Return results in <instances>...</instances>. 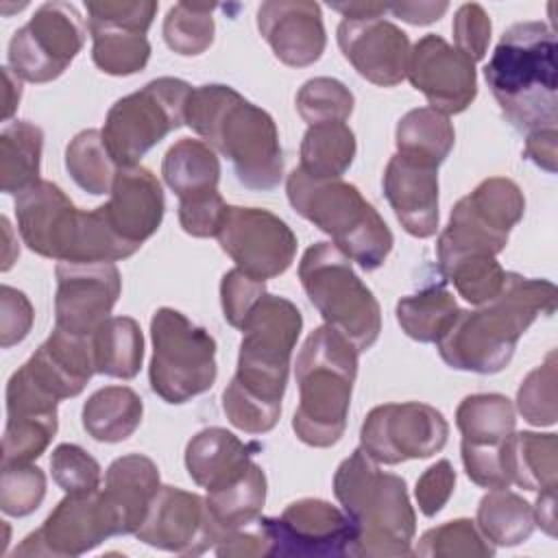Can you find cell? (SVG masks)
Returning <instances> with one entry per match:
<instances>
[{
  "label": "cell",
  "mask_w": 558,
  "mask_h": 558,
  "mask_svg": "<svg viewBox=\"0 0 558 558\" xmlns=\"http://www.w3.org/2000/svg\"><path fill=\"white\" fill-rule=\"evenodd\" d=\"M301 327L299 307L283 296L266 292L251 310L240 327L238 371L222 392V410L233 427L259 436L277 425Z\"/></svg>",
  "instance_id": "cell-1"
},
{
  "label": "cell",
  "mask_w": 558,
  "mask_h": 558,
  "mask_svg": "<svg viewBox=\"0 0 558 558\" xmlns=\"http://www.w3.org/2000/svg\"><path fill=\"white\" fill-rule=\"evenodd\" d=\"M556 286L506 272L501 292L477 310H458L438 338V353L447 366L493 375L508 366L519 338L541 316L556 312Z\"/></svg>",
  "instance_id": "cell-2"
},
{
  "label": "cell",
  "mask_w": 558,
  "mask_h": 558,
  "mask_svg": "<svg viewBox=\"0 0 558 558\" xmlns=\"http://www.w3.org/2000/svg\"><path fill=\"white\" fill-rule=\"evenodd\" d=\"M185 124L227 157L248 190H275L283 177L279 131L268 111L248 102L229 85L194 87L185 105Z\"/></svg>",
  "instance_id": "cell-3"
},
{
  "label": "cell",
  "mask_w": 558,
  "mask_h": 558,
  "mask_svg": "<svg viewBox=\"0 0 558 558\" xmlns=\"http://www.w3.org/2000/svg\"><path fill=\"white\" fill-rule=\"evenodd\" d=\"M556 31L545 22H517L495 46L484 78L504 113L521 133L558 122Z\"/></svg>",
  "instance_id": "cell-4"
},
{
  "label": "cell",
  "mask_w": 558,
  "mask_h": 558,
  "mask_svg": "<svg viewBox=\"0 0 558 558\" xmlns=\"http://www.w3.org/2000/svg\"><path fill=\"white\" fill-rule=\"evenodd\" d=\"M333 495L355 527L351 556H410L416 514L403 477L384 473L375 460L355 449L333 475Z\"/></svg>",
  "instance_id": "cell-5"
},
{
  "label": "cell",
  "mask_w": 558,
  "mask_h": 558,
  "mask_svg": "<svg viewBox=\"0 0 558 558\" xmlns=\"http://www.w3.org/2000/svg\"><path fill=\"white\" fill-rule=\"evenodd\" d=\"M357 349L336 329H314L296 355L299 408L292 418L296 438L310 447L336 445L347 427L357 377Z\"/></svg>",
  "instance_id": "cell-6"
},
{
  "label": "cell",
  "mask_w": 558,
  "mask_h": 558,
  "mask_svg": "<svg viewBox=\"0 0 558 558\" xmlns=\"http://www.w3.org/2000/svg\"><path fill=\"white\" fill-rule=\"evenodd\" d=\"M15 218L24 244L48 259L118 262L135 253L107 227L98 207L81 211L50 181H37L17 194Z\"/></svg>",
  "instance_id": "cell-7"
},
{
  "label": "cell",
  "mask_w": 558,
  "mask_h": 558,
  "mask_svg": "<svg viewBox=\"0 0 558 558\" xmlns=\"http://www.w3.org/2000/svg\"><path fill=\"white\" fill-rule=\"evenodd\" d=\"M286 192L296 214L327 233L333 246L360 268L377 270L390 255L392 231L353 183L312 179L294 168L288 174Z\"/></svg>",
  "instance_id": "cell-8"
},
{
  "label": "cell",
  "mask_w": 558,
  "mask_h": 558,
  "mask_svg": "<svg viewBox=\"0 0 558 558\" xmlns=\"http://www.w3.org/2000/svg\"><path fill=\"white\" fill-rule=\"evenodd\" d=\"M299 279L327 327L344 336L360 353L377 342L379 303L340 248L331 242L310 246L299 262Z\"/></svg>",
  "instance_id": "cell-9"
},
{
  "label": "cell",
  "mask_w": 558,
  "mask_h": 558,
  "mask_svg": "<svg viewBox=\"0 0 558 558\" xmlns=\"http://www.w3.org/2000/svg\"><path fill=\"white\" fill-rule=\"evenodd\" d=\"M153 360L148 368L153 392L179 405L207 392L216 381V340L172 307H159L150 318Z\"/></svg>",
  "instance_id": "cell-10"
},
{
  "label": "cell",
  "mask_w": 558,
  "mask_h": 558,
  "mask_svg": "<svg viewBox=\"0 0 558 558\" xmlns=\"http://www.w3.org/2000/svg\"><path fill=\"white\" fill-rule=\"evenodd\" d=\"M190 94V83L161 76L146 83L140 92L120 98L109 109L100 131L116 166H137L155 144L185 124V105Z\"/></svg>",
  "instance_id": "cell-11"
},
{
  "label": "cell",
  "mask_w": 558,
  "mask_h": 558,
  "mask_svg": "<svg viewBox=\"0 0 558 558\" xmlns=\"http://www.w3.org/2000/svg\"><path fill=\"white\" fill-rule=\"evenodd\" d=\"M523 211L525 198L514 181L506 177L484 179L453 205L449 222L436 242L438 268L466 255L495 257L501 253Z\"/></svg>",
  "instance_id": "cell-12"
},
{
  "label": "cell",
  "mask_w": 558,
  "mask_h": 558,
  "mask_svg": "<svg viewBox=\"0 0 558 558\" xmlns=\"http://www.w3.org/2000/svg\"><path fill=\"white\" fill-rule=\"evenodd\" d=\"M85 22L74 4L46 2L13 33L9 63L17 78L48 83L59 78L81 52Z\"/></svg>",
  "instance_id": "cell-13"
},
{
  "label": "cell",
  "mask_w": 558,
  "mask_h": 558,
  "mask_svg": "<svg viewBox=\"0 0 558 558\" xmlns=\"http://www.w3.org/2000/svg\"><path fill=\"white\" fill-rule=\"evenodd\" d=\"M445 416L418 401L373 408L360 429V449L377 464H399L438 453L447 445Z\"/></svg>",
  "instance_id": "cell-14"
},
{
  "label": "cell",
  "mask_w": 558,
  "mask_h": 558,
  "mask_svg": "<svg viewBox=\"0 0 558 558\" xmlns=\"http://www.w3.org/2000/svg\"><path fill=\"white\" fill-rule=\"evenodd\" d=\"M512 401L497 392L469 395L456 410L462 434V464L471 482L482 488H508L504 449L514 434Z\"/></svg>",
  "instance_id": "cell-15"
},
{
  "label": "cell",
  "mask_w": 558,
  "mask_h": 558,
  "mask_svg": "<svg viewBox=\"0 0 558 558\" xmlns=\"http://www.w3.org/2000/svg\"><path fill=\"white\" fill-rule=\"evenodd\" d=\"M216 238L235 268L259 281L283 275L296 255V235L268 209L227 205Z\"/></svg>",
  "instance_id": "cell-16"
},
{
  "label": "cell",
  "mask_w": 558,
  "mask_h": 558,
  "mask_svg": "<svg viewBox=\"0 0 558 558\" xmlns=\"http://www.w3.org/2000/svg\"><path fill=\"white\" fill-rule=\"evenodd\" d=\"M270 556L336 558L351 556L355 527L344 510L325 499L305 497L290 504L281 517H262Z\"/></svg>",
  "instance_id": "cell-17"
},
{
  "label": "cell",
  "mask_w": 558,
  "mask_h": 558,
  "mask_svg": "<svg viewBox=\"0 0 558 558\" xmlns=\"http://www.w3.org/2000/svg\"><path fill=\"white\" fill-rule=\"evenodd\" d=\"M92 59L111 76L142 72L150 57L146 33L157 13V2H85Z\"/></svg>",
  "instance_id": "cell-18"
},
{
  "label": "cell",
  "mask_w": 558,
  "mask_h": 558,
  "mask_svg": "<svg viewBox=\"0 0 558 558\" xmlns=\"http://www.w3.org/2000/svg\"><path fill=\"white\" fill-rule=\"evenodd\" d=\"M54 275V329L92 338L118 303L122 290L118 266L113 262H59Z\"/></svg>",
  "instance_id": "cell-19"
},
{
  "label": "cell",
  "mask_w": 558,
  "mask_h": 558,
  "mask_svg": "<svg viewBox=\"0 0 558 558\" xmlns=\"http://www.w3.org/2000/svg\"><path fill=\"white\" fill-rule=\"evenodd\" d=\"M111 536H118V527L98 488L85 495H65L44 525L15 547L13 556L72 558L92 551Z\"/></svg>",
  "instance_id": "cell-20"
},
{
  "label": "cell",
  "mask_w": 558,
  "mask_h": 558,
  "mask_svg": "<svg viewBox=\"0 0 558 558\" xmlns=\"http://www.w3.org/2000/svg\"><path fill=\"white\" fill-rule=\"evenodd\" d=\"M405 76L442 116L462 113L477 96L475 61L432 33L410 48Z\"/></svg>",
  "instance_id": "cell-21"
},
{
  "label": "cell",
  "mask_w": 558,
  "mask_h": 558,
  "mask_svg": "<svg viewBox=\"0 0 558 558\" xmlns=\"http://www.w3.org/2000/svg\"><path fill=\"white\" fill-rule=\"evenodd\" d=\"M137 541L183 556H198L216 545L205 499L177 486H161L135 532Z\"/></svg>",
  "instance_id": "cell-22"
},
{
  "label": "cell",
  "mask_w": 558,
  "mask_h": 558,
  "mask_svg": "<svg viewBox=\"0 0 558 558\" xmlns=\"http://www.w3.org/2000/svg\"><path fill=\"white\" fill-rule=\"evenodd\" d=\"M338 46L355 72L373 85L392 87L408 74V35L381 17L342 20L336 31Z\"/></svg>",
  "instance_id": "cell-23"
},
{
  "label": "cell",
  "mask_w": 558,
  "mask_h": 558,
  "mask_svg": "<svg viewBox=\"0 0 558 558\" xmlns=\"http://www.w3.org/2000/svg\"><path fill=\"white\" fill-rule=\"evenodd\" d=\"M98 209L107 227L137 251L159 229L166 203L157 177L137 163L118 168L109 201Z\"/></svg>",
  "instance_id": "cell-24"
},
{
  "label": "cell",
  "mask_w": 558,
  "mask_h": 558,
  "mask_svg": "<svg viewBox=\"0 0 558 558\" xmlns=\"http://www.w3.org/2000/svg\"><path fill=\"white\" fill-rule=\"evenodd\" d=\"M257 28L275 57L290 68H307L320 59L327 37L320 7L305 0H272L257 11Z\"/></svg>",
  "instance_id": "cell-25"
},
{
  "label": "cell",
  "mask_w": 558,
  "mask_h": 558,
  "mask_svg": "<svg viewBox=\"0 0 558 558\" xmlns=\"http://www.w3.org/2000/svg\"><path fill=\"white\" fill-rule=\"evenodd\" d=\"M17 373L54 401L76 397L96 373L92 342L54 329Z\"/></svg>",
  "instance_id": "cell-26"
},
{
  "label": "cell",
  "mask_w": 558,
  "mask_h": 558,
  "mask_svg": "<svg viewBox=\"0 0 558 558\" xmlns=\"http://www.w3.org/2000/svg\"><path fill=\"white\" fill-rule=\"evenodd\" d=\"M384 194L414 238H432L438 229V168L395 153L384 170Z\"/></svg>",
  "instance_id": "cell-27"
},
{
  "label": "cell",
  "mask_w": 558,
  "mask_h": 558,
  "mask_svg": "<svg viewBox=\"0 0 558 558\" xmlns=\"http://www.w3.org/2000/svg\"><path fill=\"white\" fill-rule=\"evenodd\" d=\"M159 488V469L150 458L129 453L111 462L100 497L116 521L118 536L137 532Z\"/></svg>",
  "instance_id": "cell-28"
},
{
  "label": "cell",
  "mask_w": 558,
  "mask_h": 558,
  "mask_svg": "<svg viewBox=\"0 0 558 558\" xmlns=\"http://www.w3.org/2000/svg\"><path fill=\"white\" fill-rule=\"evenodd\" d=\"M251 464V447L222 427L198 432L185 449V469L207 493L238 482Z\"/></svg>",
  "instance_id": "cell-29"
},
{
  "label": "cell",
  "mask_w": 558,
  "mask_h": 558,
  "mask_svg": "<svg viewBox=\"0 0 558 558\" xmlns=\"http://www.w3.org/2000/svg\"><path fill=\"white\" fill-rule=\"evenodd\" d=\"M161 174L166 185L179 196V203H187L218 194L220 161L216 150L203 140L183 137L168 148Z\"/></svg>",
  "instance_id": "cell-30"
},
{
  "label": "cell",
  "mask_w": 558,
  "mask_h": 558,
  "mask_svg": "<svg viewBox=\"0 0 558 558\" xmlns=\"http://www.w3.org/2000/svg\"><path fill=\"white\" fill-rule=\"evenodd\" d=\"M504 464L510 484L525 490H554L558 480V436L519 432L504 449Z\"/></svg>",
  "instance_id": "cell-31"
},
{
  "label": "cell",
  "mask_w": 558,
  "mask_h": 558,
  "mask_svg": "<svg viewBox=\"0 0 558 558\" xmlns=\"http://www.w3.org/2000/svg\"><path fill=\"white\" fill-rule=\"evenodd\" d=\"M144 403L129 386L96 390L83 405V427L98 442H122L140 427Z\"/></svg>",
  "instance_id": "cell-32"
},
{
  "label": "cell",
  "mask_w": 558,
  "mask_h": 558,
  "mask_svg": "<svg viewBox=\"0 0 558 558\" xmlns=\"http://www.w3.org/2000/svg\"><path fill=\"white\" fill-rule=\"evenodd\" d=\"M264 501H266V475L262 466L255 462L238 482L207 493L205 506L216 532V543L220 536L257 521L262 514Z\"/></svg>",
  "instance_id": "cell-33"
},
{
  "label": "cell",
  "mask_w": 558,
  "mask_h": 558,
  "mask_svg": "<svg viewBox=\"0 0 558 558\" xmlns=\"http://www.w3.org/2000/svg\"><path fill=\"white\" fill-rule=\"evenodd\" d=\"M94 368L100 375L133 379L144 360V336L135 318L109 316L89 338Z\"/></svg>",
  "instance_id": "cell-34"
},
{
  "label": "cell",
  "mask_w": 558,
  "mask_h": 558,
  "mask_svg": "<svg viewBox=\"0 0 558 558\" xmlns=\"http://www.w3.org/2000/svg\"><path fill=\"white\" fill-rule=\"evenodd\" d=\"M44 133L26 120L7 124L0 133V187L4 194H22L39 179Z\"/></svg>",
  "instance_id": "cell-35"
},
{
  "label": "cell",
  "mask_w": 558,
  "mask_h": 558,
  "mask_svg": "<svg viewBox=\"0 0 558 558\" xmlns=\"http://www.w3.org/2000/svg\"><path fill=\"white\" fill-rule=\"evenodd\" d=\"M395 142L399 155L438 168L453 148L456 131L447 116L418 107L399 120Z\"/></svg>",
  "instance_id": "cell-36"
},
{
  "label": "cell",
  "mask_w": 558,
  "mask_h": 558,
  "mask_svg": "<svg viewBox=\"0 0 558 558\" xmlns=\"http://www.w3.org/2000/svg\"><path fill=\"white\" fill-rule=\"evenodd\" d=\"M355 135L347 122L307 126L301 142V166L312 179H340L355 157Z\"/></svg>",
  "instance_id": "cell-37"
},
{
  "label": "cell",
  "mask_w": 558,
  "mask_h": 558,
  "mask_svg": "<svg viewBox=\"0 0 558 558\" xmlns=\"http://www.w3.org/2000/svg\"><path fill=\"white\" fill-rule=\"evenodd\" d=\"M477 530L493 545L514 547L534 532L532 506L508 488H490L477 506Z\"/></svg>",
  "instance_id": "cell-38"
},
{
  "label": "cell",
  "mask_w": 558,
  "mask_h": 558,
  "mask_svg": "<svg viewBox=\"0 0 558 558\" xmlns=\"http://www.w3.org/2000/svg\"><path fill=\"white\" fill-rule=\"evenodd\" d=\"M456 314V299L442 286H432L397 303V320L403 333L416 342H438Z\"/></svg>",
  "instance_id": "cell-39"
},
{
  "label": "cell",
  "mask_w": 558,
  "mask_h": 558,
  "mask_svg": "<svg viewBox=\"0 0 558 558\" xmlns=\"http://www.w3.org/2000/svg\"><path fill=\"white\" fill-rule=\"evenodd\" d=\"M65 168L74 183L94 196L111 192L118 172V166L102 142V133L96 129L81 131L72 137L65 148Z\"/></svg>",
  "instance_id": "cell-40"
},
{
  "label": "cell",
  "mask_w": 558,
  "mask_h": 558,
  "mask_svg": "<svg viewBox=\"0 0 558 558\" xmlns=\"http://www.w3.org/2000/svg\"><path fill=\"white\" fill-rule=\"evenodd\" d=\"M57 434V412H7L2 466L31 464Z\"/></svg>",
  "instance_id": "cell-41"
},
{
  "label": "cell",
  "mask_w": 558,
  "mask_h": 558,
  "mask_svg": "<svg viewBox=\"0 0 558 558\" xmlns=\"http://www.w3.org/2000/svg\"><path fill=\"white\" fill-rule=\"evenodd\" d=\"M216 4L177 2L170 7L163 20V39L170 50L183 57L205 52L214 41V17Z\"/></svg>",
  "instance_id": "cell-42"
},
{
  "label": "cell",
  "mask_w": 558,
  "mask_h": 558,
  "mask_svg": "<svg viewBox=\"0 0 558 558\" xmlns=\"http://www.w3.org/2000/svg\"><path fill=\"white\" fill-rule=\"evenodd\" d=\"M440 272L471 305H484L495 299L506 281V270L490 255L460 257L440 268Z\"/></svg>",
  "instance_id": "cell-43"
},
{
  "label": "cell",
  "mask_w": 558,
  "mask_h": 558,
  "mask_svg": "<svg viewBox=\"0 0 558 558\" xmlns=\"http://www.w3.org/2000/svg\"><path fill=\"white\" fill-rule=\"evenodd\" d=\"M412 554L421 558H434V556L436 558L438 556L486 558L495 554V547L484 538V534L477 530V525L471 519H456L427 530Z\"/></svg>",
  "instance_id": "cell-44"
},
{
  "label": "cell",
  "mask_w": 558,
  "mask_h": 558,
  "mask_svg": "<svg viewBox=\"0 0 558 558\" xmlns=\"http://www.w3.org/2000/svg\"><path fill=\"white\" fill-rule=\"evenodd\" d=\"M355 98L344 83L329 76H316L303 83L296 94V111L307 126L323 122H347Z\"/></svg>",
  "instance_id": "cell-45"
},
{
  "label": "cell",
  "mask_w": 558,
  "mask_h": 558,
  "mask_svg": "<svg viewBox=\"0 0 558 558\" xmlns=\"http://www.w3.org/2000/svg\"><path fill=\"white\" fill-rule=\"evenodd\" d=\"M517 408L530 425L549 427L556 423V351H549L545 362L521 381Z\"/></svg>",
  "instance_id": "cell-46"
},
{
  "label": "cell",
  "mask_w": 558,
  "mask_h": 558,
  "mask_svg": "<svg viewBox=\"0 0 558 558\" xmlns=\"http://www.w3.org/2000/svg\"><path fill=\"white\" fill-rule=\"evenodd\" d=\"M46 497V475L33 464L2 466L0 508L11 517L35 512Z\"/></svg>",
  "instance_id": "cell-47"
},
{
  "label": "cell",
  "mask_w": 558,
  "mask_h": 558,
  "mask_svg": "<svg viewBox=\"0 0 558 558\" xmlns=\"http://www.w3.org/2000/svg\"><path fill=\"white\" fill-rule=\"evenodd\" d=\"M52 480L65 495H85L100 488V464L78 445L63 442L50 456Z\"/></svg>",
  "instance_id": "cell-48"
},
{
  "label": "cell",
  "mask_w": 558,
  "mask_h": 558,
  "mask_svg": "<svg viewBox=\"0 0 558 558\" xmlns=\"http://www.w3.org/2000/svg\"><path fill=\"white\" fill-rule=\"evenodd\" d=\"M266 294V286L259 279H253L244 275L240 268H233L225 272L220 281V301L225 320L240 329L251 314V310L257 305V301Z\"/></svg>",
  "instance_id": "cell-49"
},
{
  "label": "cell",
  "mask_w": 558,
  "mask_h": 558,
  "mask_svg": "<svg viewBox=\"0 0 558 558\" xmlns=\"http://www.w3.org/2000/svg\"><path fill=\"white\" fill-rule=\"evenodd\" d=\"M453 39L456 48L462 50L469 59H484L490 41V17L480 4L466 2L458 9L453 17Z\"/></svg>",
  "instance_id": "cell-50"
},
{
  "label": "cell",
  "mask_w": 558,
  "mask_h": 558,
  "mask_svg": "<svg viewBox=\"0 0 558 558\" xmlns=\"http://www.w3.org/2000/svg\"><path fill=\"white\" fill-rule=\"evenodd\" d=\"M456 486V471L451 466L449 460H438L436 464H432L416 482V504L418 510L425 517H434L438 514L445 504L449 501L451 493Z\"/></svg>",
  "instance_id": "cell-51"
},
{
  "label": "cell",
  "mask_w": 558,
  "mask_h": 558,
  "mask_svg": "<svg viewBox=\"0 0 558 558\" xmlns=\"http://www.w3.org/2000/svg\"><path fill=\"white\" fill-rule=\"evenodd\" d=\"M0 294V344L2 349H9L28 336L33 325V307L26 294L11 286H2Z\"/></svg>",
  "instance_id": "cell-52"
},
{
  "label": "cell",
  "mask_w": 558,
  "mask_h": 558,
  "mask_svg": "<svg viewBox=\"0 0 558 558\" xmlns=\"http://www.w3.org/2000/svg\"><path fill=\"white\" fill-rule=\"evenodd\" d=\"M225 211L227 205L218 192L205 198L179 203V222L183 231L194 238H211L218 235Z\"/></svg>",
  "instance_id": "cell-53"
},
{
  "label": "cell",
  "mask_w": 558,
  "mask_h": 558,
  "mask_svg": "<svg viewBox=\"0 0 558 558\" xmlns=\"http://www.w3.org/2000/svg\"><path fill=\"white\" fill-rule=\"evenodd\" d=\"M218 556H240V558H255V556H270V541L262 517L246 527L229 532L218 538L214 545Z\"/></svg>",
  "instance_id": "cell-54"
},
{
  "label": "cell",
  "mask_w": 558,
  "mask_h": 558,
  "mask_svg": "<svg viewBox=\"0 0 558 558\" xmlns=\"http://www.w3.org/2000/svg\"><path fill=\"white\" fill-rule=\"evenodd\" d=\"M556 140L558 131L554 129H538L527 133L525 140V157L547 172H556Z\"/></svg>",
  "instance_id": "cell-55"
},
{
  "label": "cell",
  "mask_w": 558,
  "mask_h": 558,
  "mask_svg": "<svg viewBox=\"0 0 558 558\" xmlns=\"http://www.w3.org/2000/svg\"><path fill=\"white\" fill-rule=\"evenodd\" d=\"M447 2H395L388 4V11L401 17L408 24H432L440 20V15L447 11Z\"/></svg>",
  "instance_id": "cell-56"
},
{
  "label": "cell",
  "mask_w": 558,
  "mask_h": 558,
  "mask_svg": "<svg viewBox=\"0 0 558 558\" xmlns=\"http://www.w3.org/2000/svg\"><path fill=\"white\" fill-rule=\"evenodd\" d=\"M534 523L549 536H556V488L543 490L536 497V504L532 506Z\"/></svg>",
  "instance_id": "cell-57"
},
{
  "label": "cell",
  "mask_w": 558,
  "mask_h": 558,
  "mask_svg": "<svg viewBox=\"0 0 558 558\" xmlns=\"http://www.w3.org/2000/svg\"><path fill=\"white\" fill-rule=\"evenodd\" d=\"M329 7L342 13L344 20H371L381 17L388 11V4L384 2H333Z\"/></svg>",
  "instance_id": "cell-58"
},
{
  "label": "cell",
  "mask_w": 558,
  "mask_h": 558,
  "mask_svg": "<svg viewBox=\"0 0 558 558\" xmlns=\"http://www.w3.org/2000/svg\"><path fill=\"white\" fill-rule=\"evenodd\" d=\"M4 111H2V118L9 120L13 116V111L17 109V102H20V96H22V85L17 81V76L13 74L11 68H4Z\"/></svg>",
  "instance_id": "cell-59"
}]
</instances>
